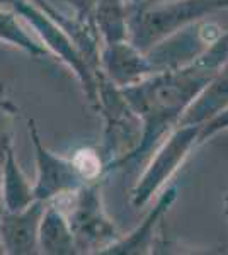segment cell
<instances>
[{"label":"cell","mask_w":228,"mask_h":255,"mask_svg":"<svg viewBox=\"0 0 228 255\" xmlns=\"http://www.w3.org/2000/svg\"><path fill=\"white\" fill-rule=\"evenodd\" d=\"M65 211L73 233L77 252L102 249L116 238V230L106 216L101 203V187L97 182H87L72 194L53 199Z\"/></svg>","instance_id":"2"},{"label":"cell","mask_w":228,"mask_h":255,"mask_svg":"<svg viewBox=\"0 0 228 255\" xmlns=\"http://www.w3.org/2000/svg\"><path fill=\"white\" fill-rule=\"evenodd\" d=\"M94 29L101 34L104 44L128 39V17L124 0H97L92 14Z\"/></svg>","instance_id":"11"},{"label":"cell","mask_w":228,"mask_h":255,"mask_svg":"<svg viewBox=\"0 0 228 255\" xmlns=\"http://www.w3.org/2000/svg\"><path fill=\"white\" fill-rule=\"evenodd\" d=\"M27 126L29 136H31L32 146H34L36 168H38V177H36V182L32 186L34 199L48 203L56 197L72 194L84 184H87V180L78 172L73 160L58 157L41 143L34 119H29Z\"/></svg>","instance_id":"4"},{"label":"cell","mask_w":228,"mask_h":255,"mask_svg":"<svg viewBox=\"0 0 228 255\" xmlns=\"http://www.w3.org/2000/svg\"><path fill=\"white\" fill-rule=\"evenodd\" d=\"M228 129V106L223 109H220L218 113H215L210 119H206L205 123L200 126V134H198V143L206 141L210 136L217 134L218 131Z\"/></svg>","instance_id":"14"},{"label":"cell","mask_w":228,"mask_h":255,"mask_svg":"<svg viewBox=\"0 0 228 255\" xmlns=\"http://www.w3.org/2000/svg\"><path fill=\"white\" fill-rule=\"evenodd\" d=\"M65 3H70L75 10V19L82 24H92V14L97 5V0H61Z\"/></svg>","instance_id":"15"},{"label":"cell","mask_w":228,"mask_h":255,"mask_svg":"<svg viewBox=\"0 0 228 255\" xmlns=\"http://www.w3.org/2000/svg\"><path fill=\"white\" fill-rule=\"evenodd\" d=\"M222 9H228V0H177L155 9H143L133 20H128V41L145 51L189 22Z\"/></svg>","instance_id":"1"},{"label":"cell","mask_w":228,"mask_h":255,"mask_svg":"<svg viewBox=\"0 0 228 255\" xmlns=\"http://www.w3.org/2000/svg\"><path fill=\"white\" fill-rule=\"evenodd\" d=\"M32 201V186L20 170L12 145H9L2 155V206L5 211H20Z\"/></svg>","instance_id":"9"},{"label":"cell","mask_w":228,"mask_h":255,"mask_svg":"<svg viewBox=\"0 0 228 255\" xmlns=\"http://www.w3.org/2000/svg\"><path fill=\"white\" fill-rule=\"evenodd\" d=\"M43 201L34 199L20 211H5L0 215V244L5 254L29 255L38 252V230L44 209Z\"/></svg>","instance_id":"6"},{"label":"cell","mask_w":228,"mask_h":255,"mask_svg":"<svg viewBox=\"0 0 228 255\" xmlns=\"http://www.w3.org/2000/svg\"><path fill=\"white\" fill-rule=\"evenodd\" d=\"M2 209H3V206H2V192H0V215H2Z\"/></svg>","instance_id":"17"},{"label":"cell","mask_w":228,"mask_h":255,"mask_svg":"<svg viewBox=\"0 0 228 255\" xmlns=\"http://www.w3.org/2000/svg\"><path fill=\"white\" fill-rule=\"evenodd\" d=\"M72 160H73L75 167L78 168V172H80L82 177H84L87 182H92V180H95V177L102 172L101 157H99V155L95 153V151H92V150L78 151V153Z\"/></svg>","instance_id":"13"},{"label":"cell","mask_w":228,"mask_h":255,"mask_svg":"<svg viewBox=\"0 0 228 255\" xmlns=\"http://www.w3.org/2000/svg\"><path fill=\"white\" fill-rule=\"evenodd\" d=\"M99 68L116 87H126L147 79L155 72V65L128 39L104 44L99 55Z\"/></svg>","instance_id":"7"},{"label":"cell","mask_w":228,"mask_h":255,"mask_svg":"<svg viewBox=\"0 0 228 255\" xmlns=\"http://www.w3.org/2000/svg\"><path fill=\"white\" fill-rule=\"evenodd\" d=\"M176 199V189L169 187L164 194L160 196L157 206L153 208V211L147 216V220L143 221L133 233H130L123 240H116L114 244L106 247L104 250H99V254H109V255H121V254H143V249H147L152 242L153 237V228H155L157 221L164 216V213L167 211L169 206L172 204V201Z\"/></svg>","instance_id":"10"},{"label":"cell","mask_w":228,"mask_h":255,"mask_svg":"<svg viewBox=\"0 0 228 255\" xmlns=\"http://www.w3.org/2000/svg\"><path fill=\"white\" fill-rule=\"evenodd\" d=\"M12 10L17 14V17H22L26 22L31 24V27L38 32L41 43H44V48L49 53L56 55L65 65H68V68L75 73L78 82L84 87L89 101L97 102L95 70L87 61L85 55L75 44L72 36L61 26H58L51 17H48L43 10H39L34 3L29 2V0H17L12 5Z\"/></svg>","instance_id":"3"},{"label":"cell","mask_w":228,"mask_h":255,"mask_svg":"<svg viewBox=\"0 0 228 255\" xmlns=\"http://www.w3.org/2000/svg\"><path fill=\"white\" fill-rule=\"evenodd\" d=\"M38 252L46 255L78 254L65 211L55 201L44 204L38 230Z\"/></svg>","instance_id":"8"},{"label":"cell","mask_w":228,"mask_h":255,"mask_svg":"<svg viewBox=\"0 0 228 255\" xmlns=\"http://www.w3.org/2000/svg\"><path fill=\"white\" fill-rule=\"evenodd\" d=\"M227 213H228V197H227Z\"/></svg>","instance_id":"18"},{"label":"cell","mask_w":228,"mask_h":255,"mask_svg":"<svg viewBox=\"0 0 228 255\" xmlns=\"http://www.w3.org/2000/svg\"><path fill=\"white\" fill-rule=\"evenodd\" d=\"M17 2V0H0V5H9L10 9H12V5Z\"/></svg>","instance_id":"16"},{"label":"cell","mask_w":228,"mask_h":255,"mask_svg":"<svg viewBox=\"0 0 228 255\" xmlns=\"http://www.w3.org/2000/svg\"><path fill=\"white\" fill-rule=\"evenodd\" d=\"M0 41L17 46L31 56H44L49 51L41 41L34 39L19 22L14 10H0Z\"/></svg>","instance_id":"12"},{"label":"cell","mask_w":228,"mask_h":255,"mask_svg":"<svg viewBox=\"0 0 228 255\" xmlns=\"http://www.w3.org/2000/svg\"><path fill=\"white\" fill-rule=\"evenodd\" d=\"M201 125H179L176 131L169 136L164 146L159 150L155 158L145 170L138 186L133 191V204L136 208L143 206L150 201V197L164 186L174 172L188 157L191 148L198 141Z\"/></svg>","instance_id":"5"}]
</instances>
